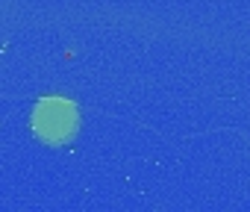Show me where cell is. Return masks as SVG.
Here are the masks:
<instances>
[{
    "mask_svg": "<svg viewBox=\"0 0 250 212\" xmlns=\"http://www.w3.org/2000/svg\"><path fill=\"white\" fill-rule=\"evenodd\" d=\"M33 130L44 142H65L77 130V109L62 97H47L33 112Z\"/></svg>",
    "mask_w": 250,
    "mask_h": 212,
    "instance_id": "6da1fadb",
    "label": "cell"
}]
</instances>
